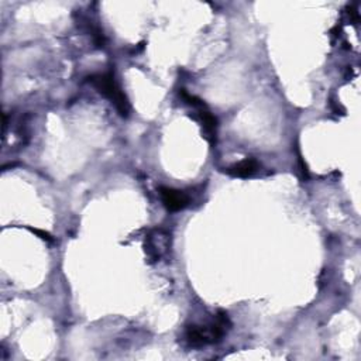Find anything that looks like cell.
<instances>
[{
    "mask_svg": "<svg viewBox=\"0 0 361 361\" xmlns=\"http://www.w3.org/2000/svg\"><path fill=\"white\" fill-rule=\"evenodd\" d=\"M231 322L224 312H219L209 326H196L192 324L185 331V340L190 347H204L221 340V337L230 329Z\"/></svg>",
    "mask_w": 361,
    "mask_h": 361,
    "instance_id": "cell-1",
    "label": "cell"
},
{
    "mask_svg": "<svg viewBox=\"0 0 361 361\" xmlns=\"http://www.w3.org/2000/svg\"><path fill=\"white\" fill-rule=\"evenodd\" d=\"M87 80L96 87L99 93H102L104 97H107L120 116L128 117L130 114V103L126 96V93L121 90L120 85L116 82L114 75L111 72H104V73H96L87 78Z\"/></svg>",
    "mask_w": 361,
    "mask_h": 361,
    "instance_id": "cell-2",
    "label": "cell"
},
{
    "mask_svg": "<svg viewBox=\"0 0 361 361\" xmlns=\"http://www.w3.org/2000/svg\"><path fill=\"white\" fill-rule=\"evenodd\" d=\"M179 94L185 100L186 104L192 106V109L195 110L193 117L200 123V126L203 128V133H204V137L207 138L210 145H214L216 144V134H217V120H216V117L210 113V110L203 103V100L197 99L193 94H189L185 89H180Z\"/></svg>",
    "mask_w": 361,
    "mask_h": 361,
    "instance_id": "cell-3",
    "label": "cell"
},
{
    "mask_svg": "<svg viewBox=\"0 0 361 361\" xmlns=\"http://www.w3.org/2000/svg\"><path fill=\"white\" fill-rule=\"evenodd\" d=\"M144 250L149 261H161L171 250V234L164 228H152L145 235Z\"/></svg>",
    "mask_w": 361,
    "mask_h": 361,
    "instance_id": "cell-4",
    "label": "cell"
},
{
    "mask_svg": "<svg viewBox=\"0 0 361 361\" xmlns=\"http://www.w3.org/2000/svg\"><path fill=\"white\" fill-rule=\"evenodd\" d=\"M159 195L162 199L164 206L169 210V212H179L183 210L188 204H189V196L178 189L173 188H166V186H161L159 188Z\"/></svg>",
    "mask_w": 361,
    "mask_h": 361,
    "instance_id": "cell-5",
    "label": "cell"
},
{
    "mask_svg": "<svg viewBox=\"0 0 361 361\" xmlns=\"http://www.w3.org/2000/svg\"><path fill=\"white\" fill-rule=\"evenodd\" d=\"M258 171V162L252 158H245L237 164L230 165L224 169V172L234 178H248Z\"/></svg>",
    "mask_w": 361,
    "mask_h": 361,
    "instance_id": "cell-6",
    "label": "cell"
}]
</instances>
